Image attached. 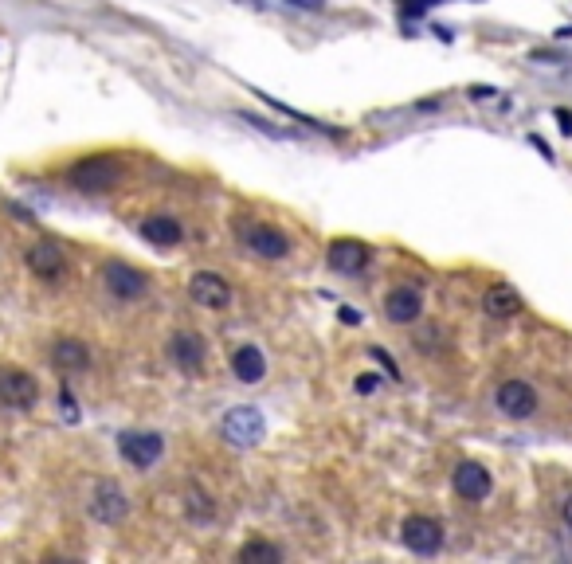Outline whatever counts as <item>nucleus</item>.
<instances>
[{
	"label": "nucleus",
	"instance_id": "1",
	"mask_svg": "<svg viewBox=\"0 0 572 564\" xmlns=\"http://www.w3.org/2000/svg\"><path fill=\"white\" fill-rule=\"evenodd\" d=\"M122 177V165L106 153H95V157H83L67 169V185L75 192H87V196H98V192H110Z\"/></svg>",
	"mask_w": 572,
	"mask_h": 564
},
{
	"label": "nucleus",
	"instance_id": "2",
	"mask_svg": "<svg viewBox=\"0 0 572 564\" xmlns=\"http://www.w3.org/2000/svg\"><path fill=\"white\" fill-rule=\"evenodd\" d=\"M87 514L95 517L98 525H122L126 514H130V498H126V490L114 478H98L95 486H91Z\"/></svg>",
	"mask_w": 572,
	"mask_h": 564
},
{
	"label": "nucleus",
	"instance_id": "3",
	"mask_svg": "<svg viewBox=\"0 0 572 564\" xmlns=\"http://www.w3.org/2000/svg\"><path fill=\"white\" fill-rule=\"evenodd\" d=\"M220 431H224V439H228L232 447H259V443L267 439V420H263L259 408L239 404V408H232V412L224 416Z\"/></svg>",
	"mask_w": 572,
	"mask_h": 564
},
{
	"label": "nucleus",
	"instance_id": "4",
	"mask_svg": "<svg viewBox=\"0 0 572 564\" xmlns=\"http://www.w3.org/2000/svg\"><path fill=\"white\" fill-rule=\"evenodd\" d=\"M24 263H28V271H32L36 279L48 282V286H59V282L67 279V255H63V247L51 243V239L32 243V247L24 251Z\"/></svg>",
	"mask_w": 572,
	"mask_h": 564
},
{
	"label": "nucleus",
	"instance_id": "5",
	"mask_svg": "<svg viewBox=\"0 0 572 564\" xmlns=\"http://www.w3.org/2000/svg\"><path fill=\"white\" fill-rule=\"evenodd\" d=\"M102 282H106V290H110L114 298H122V302H138V298L149 294V279H145L138 267L122 263V259H106V263H102Z\"/></svg>",
	"mask_w": 572,
	"mask_h": 564
},
{
	"label": "nucleus",
	"instance_id": "6",
	"mask_svg": "<svg viewBox=\"0 0 572 564\" xmlns=\"http://www.w3.org/2000/svg\"><path fill=\"white\" fill-rule=\"evenodd\" d=\"M400 541H404L416 557H435V553L443 549V525L428 514H412V517H404V525H400Z\"/></svg>",
	"mask_w": 572,
	"mask_h": 564
},
{
	"label": "nucleus",
	"instance_id": "7",
	"mask_svg": "<svg viewBox=\"0 0 572 564\" xmlns=\"http://www.w3.org/2000/svg\"><path fill=\"white\" fill-rule=\"evenodd\" d=\"M40 400V384L36 376L24 369H0V404L12 412H32Z\"/></svg>",
	"mask_w": 572,
	"mask_h": 564
},
{
	"label": "nucleus",
	"instance_id": "8",
	"mask_svg": "<svg viewBox=\"0 0 572 564\" xmlns=\"http://www.w3.org/2000/svg\"><path fill=\"white\" fill-rule=\"evenodd\" d=\"M118 455L134 470H149L165 455V439L157 431H126L118 435Z\"/></svg>",
	"mask_w": 572,
	"mask_h": 564
},
{
	"label": "nucleus",
	"instance_id": "9",
	"mask_svg": "<svg viewBox=\"0 0 572 564\" xmlns=\"http://www.w3.org/2000/svg\"><path fill=\"white\" fill-rule=\"evenodd\" d=\"M239 243L259 255V259H286L290 255V239L271 224H243L239 228Z\"/></svg>",
	"mask_w": 572,
	"mask_h": 564
},
{
	"label": "nucleus",
	"instance_id": "10",
	"mask_svg": "<svg viewBox=\"0 0 572 564\" xmlns=\"http://www.w3.org/2000/svg\"><path fill=\"white\" fill-rule=\"evenodd\" d=\"M494 404H498V412H502L506 420H529V416L537 412V392H533V384H525V380H506V384H498Z\"/></svg>",
	"mask_w": 572,
	"mask_h": 564
},
{
	"label": "nucleus",
	"instance_id": "11",
	"mask_svg": "<svg viewBox=\"0 0 572 564\" xmlns=\"http://www.w3.org/2000/svg\"><path fill=\"white\" fill-rule=\"evenodd\" d=\"M420 314H424V294H420V286H392V290L384 294V318H388L392 326H412V322H420Z\"/></svg>",
	"mask_w": 572,
	"mask_h": 564
},
{
	"label": "nucleus",
	"instance_id": "12",
	"mask_svg": "<svg viewBox=\"0 0 572 564\" xmlns=\"http://www.w3.org/2000/svg\"><path fill=\"white\" fill-rule=\"evenodd\" d=\"M189 294L192 302L204 306V310H228L232 306V286L216 271H196L189 279Z\"/></svg>",
	"mask_w": 572,
	"mask_h": 564
},
{
	"label": "nucleus",
	"instance_id": "13",
	"mask_svg": "<svg viewBox=\"0 0 572 564\" xmlns=\"http://www.w3.org/2000/svg\"><path fill=\"white\" fill-rule=\"evenodd\" d=\"M369 259H373V251L361 239H334L330 243V267L337 275H361L369 267Z\"/></svg>",
	"mask_w": 572,
	"mask_h": 564
},
{
	"label": "nucleus",
	"instance_id": "14",
	"mask_svg": "<svg viewBox=\"0 0 572 564\" xmlns=\"http://www.w3.org/2000/svg\"><path fill=\"white\" fill-rule=\"evenodd\" d=\"M451 486H455V494L463 502H482L494 482H490V470L482 467V463H459V467L451 470Z\"/></svg>",
	"mask_w": 572,
	"mask_h": 564
},
{
	"label": "nucleus",
	"instance_id": "15",
	"mask_svg": "<svg viewBox=\"0 0 572 564\" xmlns=\"http://www.w3.org/2000/svg\"><path fill=\"white\" fill-rule=\"evenodd\" d=\"M204 353H208V345H204V337L192 333V329L173 333V341H169V357H173V365L185 369V373H200V369H204Z\"/></svg>",
	"mask_w": 572,
	"mask_h": 564
},
{
	"label": "nucleus",
	"instance_id": "16",
	"mask_svg": "<svg viewBox=\"0 0 572 564\" xmlns=\"http://www.w3.org/2000/svg\"><path fill=\"white\" fill-rule=\"evenodd\" d=\"M482 310H486L494 322H506V318L522 314V298H518V290H514L510 282H494V286H486V294H482Z\"/></svg>",
	"mask_w": 572,
	"mask_h": 564
},
{
	"label": "nucleus",
	"instance_id": "17",
	"mask_svg": "<svg viewBox=\"0 0 572 564\" xmlns=\"http://www.w3.org/2000/svg\"><path fill=\"white\" fill-rule=\"evenodd\" d=\"M232 373H236V380H243V384H259V380L267 376L263 349H259V345H239L236 353H232Z\"/></svg>",
	"mask_w": 572,
	"mask_h": 564
},
{
	"label": "nucleus",
	"instance_id": "18",
	"mask_svg": "<svg viewBox=\"0 0 572 564\" xmlns=\"http://www.w3.org/2000/svg\"><path fill=\"white\" fill-rule=\"evenodd\" d=\"M51 361H55L59 369H67V373H83V369L91 365V349H87L79 337H63V341H55Z\"/></svg>",
	"mask_w": 572,
	"mask_h": 564
},
{
	"label": "nucleus",
	"instance_id": "19",
	"mask_svg": "<svg viewBox=\"0 0 572 564\" xmlns=\"http://www.w3.org/2000/svg\"><path fill=\"white\" fill-rule=\"evenodd\" d=\"M142 235L149 243H157V247H177V243L185 239V228H181V220H173V216H149L142 224Z\"/></svg>",
	"mask_w": 572,
	"mask_h": 564
},
{
	"label": "nucleus",
	"instance_id": "20",
	"mask_svg": "<svg viewBox=\"0 0 572 564\" xmlns=\"http://www.w3.org/2000/svg\"><path fill=\"white\" fill-rule=\"evenodd\" d=\"M185 514H189L196 525L216 521V498H212L208 490H200V486H189V490H185Z\"/></svg>",
	"mask_w": 572,
	"mask_h": 564
},
{
	"label": "nucleus",
	"instance_id": "21",
	"mask_svg": "<svg viewBox=\"0 0 572 564\" xmlns=\"http://www.w3.org/2000/svg\"><path fill=\"white\" fill-rule=\"evenodd\" d=\"M239 561L243 564H279L283 561V549L271 545V541H247V545L239 549Z\"/></svg>",
	"mask_w": 572,
	"mask_h": 564
},
{
	"label": "nucleus",
	"instance_id": "22",
	"mask_svg": "<svg viewBox=\"0 0 572 564\" xmlns=\"http://www.w3.org/2000/svg\"><path fill=\"white\" fill-rule=\"evenodd\" d=\"M63 420L67 423H79V404H75V396L63 388Z\"/></svg>",
	"mask_w": 572,
	"mask_h": 564
},
{
	"label": "nucleus",
	"instance_id": "23",
	"mask_svg": "<svg viewBox=\"0 0 572 564\" xmlns=\"http://www.w3.org/2000/svg\"><path fill=\"white\" fill-rule=\"evenodd\" d=\"M357 392H377V373H365L357 380Z\"/></svg>",
	"mask_w": 572,
	"mask_h": 564
},
{
	"label": "nucleus",
	"instance_id": "24",
	"mask_svg": "<svg viewBox=\"0 0 572 564\" xmlns=\"http://www.w3.org/2000/svg\"><path fill=\"white\" fill-rule=\"evenodd\" d=\"M341 318H345V322H349V326H357V322H361V314H357V310H353V306H341Z\"/></svg>",
	"mask_w": 572,
	"mask_h": 564
},
{
	"label": "nucleus",
	"instance_id": "25",
	"mask_svg": "<svg viewBox=\"0 0 572 564\" xmlns=\"http://www.w3.org/2000/svg\"><path fill=\"white\" fill-rule=\"evenodd\" d=\"M494 87H471V98H494Z\"/></svg>",
	"mask_w": 572,
	"mask_h": 564
},
{
	"label": "nucleus",
	"instance_id": "26",
	"mask_svg": "<svg viewBox=\"0 0 572 564\" xmlns=\"http://www.w3.org/2000/svg\"><path fill=\"white\" fill-rule=\"evenodd\" d=\"M561 517H565V525L572 529V494L565 498V506H561Z\"/></svg>",
	"mask_w": 572,
	"mask_h": 564
},
{
	"label": "nucleus",
	"instance_id": "27",
	"mask_svg": "<svg viewBox=\"0 0 572 564\" xmlns=\"http://www.w3.org/2000/svg\"><path fill=\"white\" fill-rule=\"evenodd\" d=\"M294 8H322V0H290Z\"/></svg>",
	"mask_w": 572,
	"mask_h": 564
}]
</instances>
